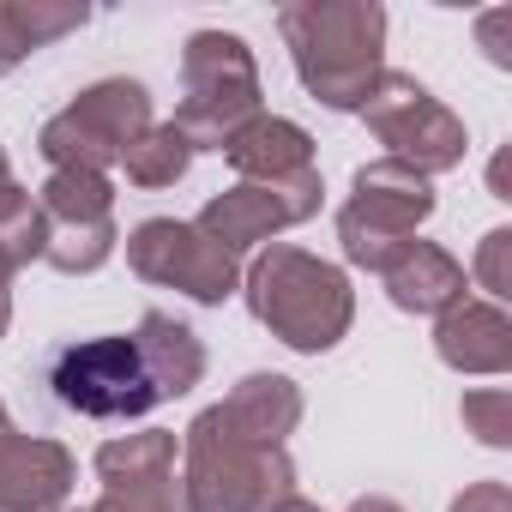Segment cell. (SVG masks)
<instances>
[{"label":"cell","mask_w":512,"mask_h":512,"mask_svg":"<svg viewBox=\"0 0 512 512\" xmlns=\"http://www.w3.org/2000/svg\"><path fill=\"white\" fill-rule=\"evenodd\" d=\"M290 67L314 103L356 115L386 73V7L380 0H290L278 13Z\"/></svg>","instance_id":"6da1fadb"},{"label":"cell","mask_w":512,"mask_h":512,"mask_svg":"<svg viewBox=\"0 0 512 512\" xmlns=\"http://www.w3.org/2000/svg\"><path fill=\"white\" fill-rule=\"evenodd\" d=\"M241 296H247V314L296 356H326L332 344H344L356 320L350 272L290 241H266L253 253V266L241 272Z\"/></svg>","instance_id":"7a4b0ae2"},{"label":"cell","mask_w":512,"mask_h":512,"mask_svg":"<svg viewBox=\"0 0 512 512\" xmlns=\"http://www.w3.org/2000/svg\"><path fill=\"white\" fill-rule=\"evenodd\" d=\"M181 494L187 512H272L296 494V458L284 446L241 440L211 404L181 434Z\"/></svg>","instance_id":"3957f363"},{"label":"cell","mask_w":512,"mask_h":512,"mask_svg":"<svg viewBox=\"0 0 512 512\" xmlns=\"http://www.w3.org/2000/svg\"><path fill=\"white\" fill-rule=\"evenodd\" d=\"M260 115V61L235 31H193L181 49V109L175 127L193 151H223L235 127Z\"/></svg>","instance_id":"277c9868"},{"label":"cell","mask_w":512,"mask_h":512,"mask_svg":"<svg viewBox=\"0 0 512 512\" xmlns=\"http://www.w3.org/2000/svg\"><path fill=\"white\" fill-rule=\"evenodd\" d=\"M428 217H434V181L380 157L356 169L350 199L338 205V247L356 272H386Z\"/></svg>","instance_id":"5b68a950"},{"label":"cell","mask_w":512,"mask_h":512,"mask_svg":"<svg viewBox=\"0 0 512 512\" xmlns=\"http://www.w3.org/2000/svg\"><path fill=\"white\" fill-rule=\"evenodd\" d=\"M151 127V91L139 79H97L85 85L61 115L43 121L37 151L49 157V169H91L109 175L121 163V151Z\"/></svg>","instance_id":"8992f818"},{"label":"cell","mask_w":512,"mask_h":512,"mask_svg":"<svg viewBox=\"0 0 512 512\" xmlns=\"http://www.w3.org/2000/svg\"><path fill=\"white\" fill-rule=\"evenodd\" d=\"M362 121H368V133L386 145V157L392 163H404V169H416V175H446V169H458L464 163V151H470V139H464V121L422 85V79H410V73H380V85L368 91V103L356 109Z\"/></svg>","instance_id":"52a82bcc"},{"label":"cell","mask_w":512,"mask_h":512,"mask_svg":"<svg viewBox=\"0 0 512 512\" xmlns=\"http://www.w3.org/2000/svg\"><path fill=\"white\" fill-rule=\"evenodd\" d=\"M49 392L91 422H139L157 410V386L133 338H79L49 356Z\"/></svg>","instance_id":"ba28073f"},{"label":"cell","mask_w":512,"mask_h":512,"mask_svg":"<svg viewBox=\"0 0 512 512\" xmlns=\"http://www.w3.org/2000/svg\"><path fill=\"white\" fill-rule=\"evenodd\" d=\"M127 266L133 278L157 284V290H181L199 308H223L241 290V260L223 253L199 223L181 217H145L127 229Z\"/></svg>","instance_id":"9c48e42d"},{"label":"cell","mask_w":512,"mask_h":512,"mask_svg":"<svg viewBox=\"0 0 512 512\" xmlns=\"http://www.w3.org/2000/svg\"><path fill=\"white\" fill-rule=\"evenodd\" d=\"M320 199H326L320 169H302V175H290V181H235V187L211 193L193 223H199L223 253H235V260H241V253H260L278 229L320 217Z\"/></svg>","instance_id":"30bf717a"},{"label":"cell","mask_w":512,"mask_h":512,"mask_svg":"<svg viewBox=\"0 0 512 512\" xmlns=\"http://www.w3.org/2000/svg\"><path fill=\"white\" fill-rule=\"evenodd\" d=\"M175 458H181V446L169 428H139V434L103 440L97 446L103 494L91 512H187Z\"/></svg>","instance_id":"8fae6325"},{"label":"cell","mask_w":512,"mask_h":512,"mask_svg":"<svg viewBox=\"0 0 512 512\" xmlns=\"http://www.w3.org/2000/svg\"><path fill=\"white\" fill-rule=\"evenodd\" d=\"M79 482V458L49 434H0V512H55Z\"/></svg>","instance_id":"7c38bea8"},{"label":"cell","mask_w":512,"mask_h":512,"mask_svg":"<svg viewBox=\"0 0 512 512\" xmlns=\"http://www.w3.org/2000/svg\"><path fill=\"white\" fill-rule=\"evenodd\" d=\"M434 356L452 374H506L512 368V320L500 302H458L434 320Z\"/></svg>","instance_id":"4fadbf2b"},{"label":"cell","mask_w":512,"mask_h":512,"mask_svg":"<svg viewBox=\"0 0 512 512\" xmlns=\"http://www.w3.org/2000/svg\"><path fill=\"white\" fill-rule=\"evenodd\" d=\"M380 278H386L392 308H398V314H416V320H440L446 308L464 302V266L452 260L440 241H422V235L398 253Z\"/></svg>","instance_id":"5bb4252c"},{"label":"cell","mask_w":512,"mask_h":512,"mask_svg":"<svg viewBox=\"0 0 512 512\" xmlns=\"http://www.w3.org/2000/svg\"><path fill=\"white\" fill-rule=\"evenodd\" d=\"M223 157H229V169L241 181H290V175L314 169V133L302 121H290V115H266L260 109L247 127L229 133Z\"/></svg>","instance_id":"9a60e30c"},{"label":"cell","mask_w":512,"mask_h":512,"mask_svg":"<svg viewBox=\"0 0 512 512\" xmlns=\"http://www.w3.org/2000/svg\"><path fill=\"white\" fill-rule=\"evenodd\" d=\"M217 410H223V422L241 440H253V446H284L296 434V422H302V386L290 374H241Z\"/></svg>","instance_id":"2e32d148"},{"label":"cell","mask_w":512,"mask_h":512,"mask_svg":"<svg viewBox=\"0 0 512 512\" xmlns=\"http://www.w3.org/2000/svg\"><path fill=\"white\" fill-rule=\"evenodd\" d=\"M133 344H139V356H145V374H151V386H157V404L187 398V392L205 380V344H199V332L181 326L175 314H163V308L139 314Z\"/></svg>","instance_id":"e0dca14e"},{"label":"cell","mask_w":512,"mask_h":512,"mask_svg":"<svg viewBox=\"0 0 512 512\" xmlns=\"http://www.w3.org/2000/svg\"><path fill=\"white\" fill-rule=\"evenodd\" d=\"M91 25L85 0H0V79L19 73L37 49Z\"/></svg>","instance_id":"ac0fdd59"},{"label":"cell","mask_w":512,"mask_h":512,"mask_svg":"<svg viewBox=\"0 0 512 512\" xmlns=\"http://www.w3.org/2000/svg\"><path fill=\"white\" fill-rule=\"evenodd\" d=\"M37 205H43L49 229L109 223L115 217V181L109 175H91V169H49V181L37 187Z\"/></svg>","instance_id":"d6986e66"},{"label":"cell","mask_w":512,"mask_h":512,"mask_svg":"<svg viewBox=\"0 0 512 512\" xmlns=\"http://www.w3.org/2000/svg\"><path fill=\"white\" fill-rule=\"evenodd\" d=\"M193 145H187V133L175 127V121H151L127 151H121V169H127V181L133 187H145V193H157V187H175L187 169H193Z\"/></svg>","instance_id":"ffe728a7"},{"label":"cell","mask_w":512,"mask_h":512,"mask_svg":"<svg viewBox=\"0 0 512 512\" xmlns=\"http://www.w3.org/2000/svg\"><path fill=\"white\" fill-rule=\"evenodd\" d=\"M43 247H49V217L37 193L19 181H0V253H7V266L25 272L31 260H43Z\"/></svg>","instance_id":"44dd1931"},{"label":"cell","mask_w":512,"mask_h":512,"mask_svg":"<svg viewBox=\"0 0 512 512\" xmlns=\"http://www.w3.org/2000/svg\"><path fill=\"white\" fill-rule=\"evenodd\" d=\"M121 241V223H79V229H49V247L43 260L61 272V278H91L97 266H109V253Z\"/></svg>","instance_id":"7402d4cb"},{"label":"cell","mask_w":512,"mask_h":512,"mask_svg":"<svg viewBox=\"0 0 512 512\" xmlns=\"http://www.w3.org/2000/svg\"><path fill=\"white\" fill-rule=\"evenodd\" d=\"M458 416H464V428H470L482 446H494V452L512 446V392H506V386H476V392H464Z\"/></svg>","instance_id":"603a6c76"},{"label":"cell","mask_w":512,"mask_h":512,"mask_svg":"<svg viewBox=\"0 0 512 512\" xmlns=\"http://www.w3.org/2000/svg\"><path fill=\"white\" fill-rule=\"evenodd\" d=\"M470 278H476V284L488 290V302H506V296H512V229H506V223L482 235Z\"/></svg>","instance_id":"cb8c5ba5"},{"label":"cell","mask_w":512,"mask_h":512,"mask_svg":"<svg viewBox=\"0 0 512 512\" xmlns=\"http://www.w3.org/2000/svg\"><path fill=\"white\" fill-rule=\"evenodd\" d=\"M446 512H512V488H506V482H494V476H488V482H470Z\"/></svg>","instance_id":"d4e9b609"},{"label":"cell","mask_w":512,"mask_h":512,"mask_svg":"<svg viewBox=\"0 0 512 512\" xmlns=\"http://www.w3.org/2000/svg\"><path fill=\"white\" fill-rule=\"evenodd\" d=\"M506 31H512V7H494V13H482V19H476V37H482V49H488V61H494V67H512Z\"/></svg>","instance_id":"484cf974"},{"label":"cell","mask_w":512,"mask_h":512,"mask_svg":"<svg viewBox=\"0 0 512 512\" xmlns=\"http://www.w3.org/2000/svg\"><path fill=\"white\" fill-rule=\"evenodd\" d=\"M13 266H7V253H0V338H7V326H13Z\"/></svg>","instance_id":"4316f807"},{"label":"cell","mask_w":512,"mask_h":512,"mask_svg":"<svg viewBox=\"0 0 512 512\" xmlns=\"http://www.w3.org/2000/svg\"><path fill=\"white\" fill-rule=\"evenodd\" d=\"M350 512H404V506H398L392 494H356V500H350Z\"/></svg>","instance_id":"83f0119b"},{"label":"cell","mask_w":512,"mask_h":512,"mask_svg":"<svg viewBox=\"0 0 512 512\" xmlns=\"http://www.w3.org/2000/svg\"><path fill=\"white\" fill-rule=\"evenodd\" d=\"M272 512H320V506H314V500H302V494H284Z\"/></svg>","instance_id":"f1b7e54d"},{"label":"cell","mask_w":512,"mask_h":512,"mask_svg":"<svg viewBox=\"0 0 512 512\" xmlns=\"http://www.w3.org/2000/svg\"><path fill=\"white\" fill-rule=\"evenodd\" d=\"M0 181H13V169H7V145H0Z\"/></svg>","instance_id":"f546056e"},{"label":"cell","mask_w":512,"mask_h":512,"mask_svg":"<svg viewBox=\"0 0 512 512\" xmlns=\"http://www.w3.org/2000/svg\"><path fill=\"white\" fill-rule=\"evenodd\" d=\"M7 428H13V416H7V404H0V434H7Z\"/></svg>","instance_id":"4dcf8cb0"},{"label":"cell","mask_w":512,"mask_h":512,"mask_svg":"<svg viewBox=\"0 0 512 512\" xmlns=\"http://www.w3.org/2000/svg\"><path fill=\"white\" fill-rule=\"evenodd\" d=\"M55 512H91V506H55Z\"/></svg>","instance_id":"1f68e13d"}]
</instances>
